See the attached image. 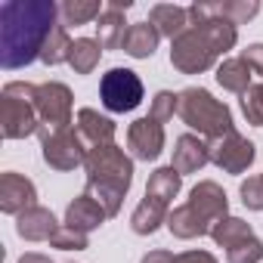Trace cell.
Wrapping results in <instances>:
<instances>
[{
	"mask_svg": "<svg viewBox=\"0 0 263 263\" xmlns=\"http://www.w3.org/2000/svg\"><path fill=\"white\" fill-rule=\"evenodd\" d=\"M102 105L108 111H130L137 108L140 99H143V84L134 71L127 68H115L102 78Z\"/></svg>",
	"mask_w": 263,
	"mask_h": 263,
	"instance_id": "1",
	"label": "cell"
}]
</instances>
